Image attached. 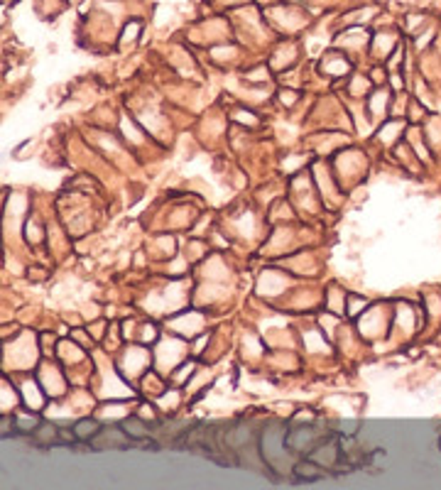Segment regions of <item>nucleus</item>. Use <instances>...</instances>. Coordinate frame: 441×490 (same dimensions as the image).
<instances>
[{
    "label": "nucleus",
    "instance_id": "nucleus-2",
    "mask_svg": "<svg viewBox=\"0 0 441 490\" xmlns=\"http://www.w3.org/2000/svg\"><path fill=\"white\" fill-rule=\"evenodd\" d=\"M294 471H297V476H304V478H319L321 476L319 466H309V463H299Z\"/></svg>",
    "mask_w": 441,
    "mask_h": 490
},
{
    "label": "nucleus",
    "instance_id": "nucleus-1",
    "mask_svg": "<svg viewBox=\"0 0 441 490\" xmlns=\"http://www.w3.org/2000/svg\"><path fill=\"white\" fill-rule=\"evenodd\" d=\"M99 422H94V419H81V422H76V427H74V434L76 436H94V434H99Z\"/></svg>",
    "mask_w": 441,
    "mask_h": 490
},
{
    "label": "nucleus",
    "instance_id": "nucleus-3",
    "mask_svg": "<svg viewBox=\"0 0 441 490\" xmlns=\"http://www.w3.org/2000/svg\"><path fill=\"white\" fill-rule=\"evenodd\" d=\"M135 422H137V419H125V422H120V429L128 431V434H132V436H142V434H145V427L135 424Z\"/></svg>",
    "mask_w": 441,
    "mask_h": 490
}]
</instances>
